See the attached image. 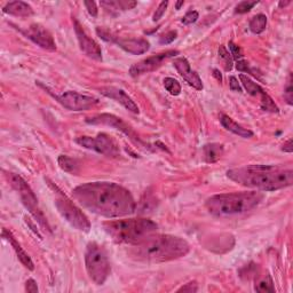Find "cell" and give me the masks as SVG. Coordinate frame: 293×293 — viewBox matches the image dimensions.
<instances>
[{"label":"cell","instance_id":"cell-9","mask_svg":"<svg viewBox=\"0 0 293 293\" xmlns=\"http://www.w3.org/2000/svg\"><path fill=\"white\" fill-rule=\"evenodd\" d=\"M77 144L86 148L88 150H93L107 157H118L120 155L119 147L111 136L105 133H99L94 138L92 136H80L75 140Z\"/></svg>","mask_w":293,"mask_h":293},{"label":"cell","instance_id":"cell-8","mask_svg":"<svg viewBox=\"0 0 293 293\" xmlns=\"http://www.w3.org/2000/svg\"><path fill=\"white\" fill-rule=\"evenodd\" d=\"M58 197L54 202V205L60 213V216L68 222V224L77 230L83 233L91 232V222L88 218L85 216L83 211L73 203L71 199L68 198L58 190Z\"/></svg>","mask_w":293,"mask_h":293},{"label":"cell","instance_id":"cell-5","mask_svg":"<svg viewBox=\"0 0 293 293\" xmlns=\"http://www.w3.org/2000/svg\"><path fill=\"white\" fill-rule=\"evenodd\" d=\"M103 228L116 243L135 245L157 232L158 226L147 218H131L107 221Z\"/></svg>","mask_w":293,"mask_h":293},{"label":"cell","instance_id":"cell-29","mask_svg":"<svg viewBox=\"0 0 293 293\" xmlns=\"http://www.w3.org/2000/svg\"><path fill=\"white\" fill-rule=\"evenodd\" d=\"M163 83H164V87L166 88V91L169 92L171 95L177 96L181 93V85H180L179 81L177 79H174V78L172 77L164 78Z\"/></svg>","mask_w":293,"mask_h":293},{"label":"cell","instance_id":"cell-20","mask_svg":"<svg viewBox=\"0 0 293 293\" xmlns=\"http://www.w3.org/2000/svg\"><path fill=\"white\" fill-rule=\"evenodd\" d=\"M220 123H221L222 126L226 128V130L234 133V134H236L238 136H241V138H243V139H251L252 136L255 135V133H253L252 131H250V130H248V128H244L243 126H241L240 124H237L235 120H233L227 115L220 116Z\"/></svg>","mask_w":293,"mask_h":293},{"label":"cell","instance_id":"cell-21","mask_svg":"<svg viewBox=\"0 0 293 293\" xmlns=\"http://www.w3.org/2000/svg\"><path fill=\"white\" fill-rule=\"evenodd\" d=\"M206 163H217L224 155V146L220 143H209L203 148Z\"/></svg>","mask_w":293,"mask_h":293},{"label":"cell","instance_id":"cell-42","mask_svg":"<svg viewBox=\"0 0 293 293\" xmlns=\"http://www.w3.org/2000/svg\"><path fill=\"white\" fill-rule=\"evenodd\" d=\"M282 150L284 151V152H289V154H291V152L293 151V144H292V139H290V140H288L287 142H285L284 144H283V148H282Z\"/></svg>","mask_w":293,"mask_h":293},{"label":"cell","instance_id":"cell-2","mask_svg":"<svg viewBox=\"0 0 293 293\" xmlns=\"http://www.w3.org/2000/svg\"><path fill=\"white\" fill-rule=\"evenodd\" d=\"M227 177L238 185L261 191H276L291 187L293 171L267 165H248L226 172Z\"/></svg>","mask_w":293,"mask_h":293},{"label":"cell","instance_id":"cell-10","mask_svg":"<svg viewBox=\"0 0 293 293\" xmlns=\"http://www.w3.org/2000/svg\"><path fill=\"white\" fill-rule=\"evenodd\" d=\"M96 33L105 41L114 42L125 52L133 55H141L150 48V42L144 38H122L103 28H96Z\"/></svg>","mask_w":293,"mask_h":293},{"label":"cell","instance_id":"cell-13","mask_svg":"<svg viewBox=\"0 0 293 293\" xmlns=\"http://www.w3.org/2000/svg\"><path fill=\"white\" fill-rule=\"evenodd\" d=\"M86 123L91 125H107V126L114 127L116 130L123 132L125 135H127L133 142L139 144V146H143V142L140 140L138 135L135 134V132L133 131L128 125L124 122L123 119L118 118L115 115H109V114H101L96 115L91 118L86 119Z\"/></svg>","mask_w":293,"mask_h":293},{"label":"cell","instance_id":"cell-44","mask_svg":"<svg viewBox=\"0 0 293 293\" xmlns=\"http://www.w3.org/2000/svg\"><path fill=\"white\" fill-rule=\"evenodd\" d=\"M291 1L290 0H288V1H280L279 2V7L280 8H284V7H287L288 5H290Z\"/></svg>","mask_w":293,"mask_h":293},{"label":"cell","instance_id":"cell-34","mask_svg":"<svg viewBox=\"0 0 293 293\" xmlns=\"http://www.w3.org/2000/svg\"><path fill=\"white\" fill-rule=\"evenodd\" d=\"M178 37V32L177 31H169V32L162 34L161 37H159V42H161L162 45H167V44H171L172 41H174L175 39Z\"/></svg>","mask_w":293,"mask_h":293},{"label":"cell","instance_id":"cell-41","mask_svg":"<svg viewBox=\"0 0 293 293\" xmlns=\"http://www.w3.org/2000/svg\"><path fill=\"white\" fill-rule=\"evenodd\" d=\"M25 291L26 292H38L37 282L33 279H29L25 282Z\"/></svg>","mask_w":293,"mask_h":293},{"label":"cell","instance_id":"cell-23","mask_svg":"<svg viewBox=\"0 0 293 293\" xmlns=\"http://www.w3.org/2000/svg\"><path fill=\"white\" fill-rule=\"evenodd\" d=\"M101 6L108 10H127L132 9L136 6V1L130 0H110V1H101Z\"/></svg>","mask_w":293,"mask_h":293},{"label":"cell","instance_id":"cell-32","mask_svg":"<svg viewBox=\"0 0 293 293\" xmlns=\"http://www.w3.org/2000/svg\"><path fill=\"white\" fill-rule=\"evenodd\" d=\"M229 49H230V54H232L233 58H235L236 61H240V60H243L244 57V54H243V50L240 47V46L234 44L233 41H229Z\"/></svg>","mask_w":293,"mask_h":293},{"label":"cell","instance_id":"cell-40","mask_svg":"<svg viewBox=\"0 0 293 293\" xmlns=\"http://www.w3.org/2000/svg\"><path fill=\"white\" fill-rule=\"evenodd\" d=\"M229 87H230V89H232L233 92H240V93L242 92L241 85H240V83H238L237 78L234 77V76H232L229 78Z\"/></svg>","mask_w":293,"mask_h":293},{"label":"cell","instance_id":"cell-30","mask_svg":"<svg viewBox=\"0 0 293 293\" xmlns=\"http://www.w3.org/2000/svg\"><path fill=\"white\" fill-rule=\"evenodd\" d=\"M219 56H220L221 60L224 61L226 71H230V70L233 69V56L230 52H228V49L226 48V46L221 45L220 47H219Z\"/></svg>","mask_w":293,"mask_h":293},{"label":"cell","instance_id":"cell-36","mask_svg":"<svg viewBox=\"0 0 293 293\" xmlns=\"http://www.w3.org/2000/svg\"><path fill=\"white\" fill-rule=\"evenodd\" d=\"M198 13L196 10H189L188 13H187L185 16H183V18L181 19V22L183 23V24L186 25H189V24H193V23H195L198 19Z\"/></svg>","mask_w":293,"mask_h":293},{"label":"cell","instance_id":"cell-45","mask_svg":"<svg viewBox=\"0 0 293 293\" xmlns=\"http://www.w3.org/2000/svg\"><path fill=\"white\" fill-rule=\"evenodd\" d=\"M183 5H185V1H183V0H181V1H178L177 3H175V8L180 9Z\"/></svg>","mask_w":293,"mask_h":293},{"label":"cell","instance_id":"cell-27","mask_svg":"<svg viewBox=\"0 0 293 293\" xmlns=\"http://www.w3.org/2000/svg\"><path fill=\"white\" fill-rule=\"evenodd\" d=\"M156 206H157V199H156L151 194H144V196L142 197L141 202H140L139 205V212L140 213H147V212H151Z\"/></svg>","mask_w":293,"mask_h":293},{"label":"cell","instance_id":"cell-11","mask_svg":"<svg viewBox=\"0 0 293 293\" xmlns=\"http://www.w3.org/2000/svg\"><path fill=\"white\" fill-rule=\"evenodd\" d=\"M48 93L54 96V99H55L58 103H61L65 109L71 111L88 110V109L95 107V105L99 103V100H97L96 97L80 94V93L73 91L64 92L63 94L61 95L53 94V93L50 92Z\"/></svg>","mask_w":293,"mask_h":293},{"label":"cell","instance_id":"cell-37","mask_svg":"<svg viewBox=\"0 0 293 293\" xmlns=\"http://www.w3.org/2000/svg\"><path fill=\"white\" fill-rule=\"evenodd\" d=\"M167 6H169V1H162L161 3H159V6L157 7V9H156V11H155L154 16H152V21L157 22L158 19H161L164 13H165Z\"/></svg>","mask_w":293,"mask_h":293},{"label":"cell","instance_id":"cell-15","mask_svg":"<svg viewBox=\"0 0 293 293\" xmlns=\"http://www.w3.org/2000/svg\"><path fill=\"white\" fill-rule=\"evenodd\" d=\"M73 29H75L76 36L78 39V42H79V47L81 52H84L88 57L93 58V60L96 61H102V50L99 44L95 40L88 36L84 30L83 25L78 22V19L73 17Z\"/></svg>","mask_w":293,"mask_h":293},{"label":"cell","instance_id":"cell-1","mask_svg":"<svg viewBox=\"0 0 293 293\" xmlns=\"http://www.w3.org/2000/svg\"><path fill=\"white\" fill-rule=\"evenodd\" d=\"M75 201L97 216L114 219L131 216L136 204L132 194L115 182H88L72 190Z\"/></svg>","mask_w":293,"mask_h":293},{"label":"cell","instance_id":"cell-22","mask_svg":"<svg viewBox=\"0 0 293 293\" xmlns=\"http://www.w3.org/2000/svg\"><path fill=\"white\" fill-rule=\"evenodd\" d=\"M255 290L259 293H273L275 292L274 282L268 273L258 276L255 284Z\"/></svg>","mask_w":293,"mask_h":293},{"label":"cell","instance_id":"cell-28","mask_svg":"<svg viewBox=\"0 0 293 293\" xmlns=\"http://www.w3.org/2000/svg\"><path fill=\"white\" fill-rule=\"evenodd\" d=\"M260 107L264 111L272 112V114H279L280 112V108L266 92L260 96Z\"/></svg>","mask_w":293,"mask_h":293},{"label":"cell","instance_id":"cell-38","mask_svg":"<svg viewBox=\"0 0 293 293\" xmlns=\"http://www.w3.org/2000/svg\"><path fill=\"white\" fill-rule=\"evenodd\" d=\"M198 291V284H197V282H189V283H187L186 285H183V287H181L178 290V292H190V293H193V292H197Z\"/></svg>","mask_w":293,"mask_h":293},{"label":"cell","instance_id":"cell-25","mask_svg":"<svg viewBox=\"0 0 293 293\" xmlns=\"http://www.w3.org/2000/svg\"><path fill=\"white\" fill-rule=\"evenodd\" d=\"M57 162H58V165H60L61 167V170H63L64 172H68V173L77 174L78 171H79L78 162L76 161V159L69 157V156L61 155L60 157H58Z\"/></svg>","mask_w":293,"mask_h":293},{"label":"cell","instance_id":"cell-14","mask_svg":"<svg viewBox=\"0 0 293 293\" xmlns=\"http://www.w3.org/2000/svg\"><path fill=\"white\" fill-rule=\"evenodd\" d=\"M23 36L30 39L31 41H33L34 44L38 45L39 47L44 48L46 50H50L54 52L56 50V44L54 41V38L50 34L47 29H45L44 26L40 24H31L29 28L26 29H18Z\"/></svg>","mask_w":293,"mask_h":293},{"label":"cell","instance_id":"cell-43","mask_svg":"<svg viewBox=\"0 0 293 293\" xmlns=\"http://www.w3.org/2000/svg\"><path fill=\"white\" fill-rule=\"evenodd\" d=\"M213 76L216 77V79L219 81V83H221V81H222V75H221V72L219 71L218 69L213 70Z\"/></svg>","mask_w":293,"mask_h":293},{"label":"cell","instance_id":"cell-4","mask_svg":"<svg viewBox=\"0 0 293 293\" xmlns=\"http://www.w3.org/2000/svg\"><path fill=\"white\" fill-rule=\"evenodd\" d=\"M264 197V194L259 191L219 194L206 199L205 208L212 216L233 217L256 209L263 202Z\"/></svg>","mask_w":293,"mask_h":293},{"label":"cell","instance_id":"cell-33","mask_svg":"<svg viewBox=\"0 0 293 293\" xmlns=\"http://www.w3.org/2000/svg\"><path fill=\"white\" fill-rule=\"evenodd\" d=\"M236 68H237V70H240V71H244V72H248V73H252V75L255 76V77L258 76V73H257V71H256V69L251 68V66H250V63H249V62H248V61H245V60H240V61H237Z\"/></svg>","mask_w":293,"mask_h":293},{"label":"cell","instance_id":"cell-7","mask_svg":"<svg viewBox=\"0 0 293 293\" xmlns=\"http://www.w3.org/2000/svg\"><path fill=\"white\" fill-rule=\"evenodd\" d=\"M7 180H8L9 185L13 187V188L17 191L19 197H21V201L23 205L25 206V209L29 211L31 216H32L36 221L39 224V226L49 234H52V229H50V226L48 224L47 219L44 216L42 211L40 210L38 205V199L36 195L30 188L28 183H26L24 180H23L19 175L14 174V173H7L6 174Z\"/></svg>","mask_w":293,"mask_h":293},{"label":"cell","instance_id":"cell-26","mask_svg":"<svg viewBox=\"0 0 293 293\" xmlns=\"http://www.w3.org/2000/svg\"><path fill=\"white\" fill-rule=\"evenodd\" d=\"M250 31L255 34H260L267 28V16L264 14H258L255 17H252L249 24Z\"/></svg>","mask_w":293,"mask_h":293},{"label":"cell","instance_id":"cell-17","mask_svg":"<svg viewBox=\"0 0 293 293\" xmlns=\"http://www.w3.org/2000/svg\"><path fill=\"white\" fill-rule=\"evenodd\" d=\"M173 65L175 69L178 70L179 75L188 83L191 87H194L197 91H202L204 88L203 86V81L201 77L198 76V73L194 70H191L190 63L186 57H177L173 60Z\"/></svg>","mask_w":293,"mask_h":293},{"label":"cell","instance_id":"cell-39","mask_svg":"<svg viewBox=\"0 0 293 293\" xmlns=\"http://www.w3.org/2000/svg\"><path fill=\"white\" fill-rule=\"evenodd\" d=\"M84 5L91 16H93V17L97 16V7H96V3L94 1H85Z\"/></svg>","mask_w":293,"mask_h":293},{"label":"cell","instance_id":"cell-31","mask_svg":"<svg viewBox=\"0 0 293 293\" xmlns=\"http://www.w3.org/2000/svg\"><path fill=\"white\" fill-rule=\"evenodd\" d=\"M259 1H242L238 3V5L236 6L235 8V13L236 14H245L248 13V11L251 10L253 7L257 6V3Z\"/></svg>","mask_w":293,"mask_h":293},{"label":"cell","instance_id":"cell-24","mask_svg":"<svg viewBox=\"0 0 293 293\" xmlns=\"http://www.w3.org/2000/svg\"><path fill=\"white\" fill-rule=\"evenodd\" d=\"M240 79H241L242 85H243V87L246 89V92H248L250 95L261 96L265 93V91L261 88L260 85H258L256 81H253L251 78L244 75V73H241Z\"/></svg>","mask_w":293,"mask_h":293},{"label":"cell","instance_id":"cell-3","mask_svg":"<svg viewBox=\"0 0 293 293\" xmlns=\"http://www.w3.org/2000/svg\"><path fill=\"white\" fill-rule=\"evenodd\" d=\"M190 252L188 242L179 236L152 234L140 243L132 245L131 256L147 263H167L186 257Z\"/></svg>","mask_w":293,"mask_h":293},{"label":"cell","instance_id":"cell-18","mask_svg":"<svg viewBox=\"0 0 293 293\" xmlns=\"http://www.w3.org/2000/svg\"><path fill=\"white\" fill-rule=\"evenodd\" d=\"M2 237L5 238L6 241H8L10 243V245L13 246L14 251L16 252V256L19 259V261H21V263L23 264V266H24L26 269H29V271H33L34 265L32 263V260H31V258L28 256V253H26L24 250L21 248V245L17 243V241L15 240V237L13 236V234H11L9 230H7V229L3 228L2 229Z\"/></svg>","mask_w":293,"mask_h":293},{"label":"cell","instance_id":"cell-19","mask_svg":"<svg viewBox=\"0 0 293 293\" xmlns=\"http://www.w3.org/2000/svg\"><path fill=\"white\" fill-rule=\"evenodd\" d=\"M2 11L5 14L13 15L17 17H29L33 15V9L28 2L24 1H11L3 7Z\"/></svg>","mask_w":293,"mask_h":293},{"label":"cell","instance_id":"cell-6","mask_svg":"<svg viewBox=\"0 0 293 293\" xmlns=\"http://www.w3.org/2000/svg\"><path fill=\"white\" fill-rule=\"evenodd\" d=\"M86 272L96 285H102L110 275V263L103 246L95 242L88 243L85 252Z\"/></svg>","mask_w":293,"mask_h":293},{"label":"cell","instance_id":"cell-16","mask_svg":"<svg viewBox=\"0 0 293 293\" xmlns=\"http://www.w3.org/2000/svg\"><path fill=\"white\" fill-rule=\"evenodd\" d=\"M100 93L105 97L116 101L119 104H122L126 110L133 112V114H139L140 109L132 97L127 94L122 88L114 87V86H107V87L100 88Z\"/></svg>","mask_w":293,"mask_h":293},{"label":"cell","instance_id":"cell-12","mask_svg":"<svg viewBox=\"0 0 293 293\" xmlns=\"http://www.w3.org/2000/svg\"><path fill=\"white\" fill-rule=\"evenodd\" d=\"M179 52L178 50H166V52L163 53H158L155 54V55L149 56L144 60L138 62V63L133 64L130 68V75L132 77H138L144 75V73L155 71L158 68H161L163 65L164 62H165L167 58L173 57L175 55H178Z\"/></svg>","mask_w":293,"mask_h":293},{"label":"cell","instance_id":"cell-35","mask_svg":"<svg viewBox=\"0 0 293 293\" xmlns=\"http://www.w3.org/2000/svg\"><path fill=\"white\" fill-rule=\"evenodd\" d=\"M284 99L287 100L288 104H293V86H292V77L290 76L288 81L287 87L284 89Z\"/></svg>","mask_w":293,"mask_h":293}]
</instances>
